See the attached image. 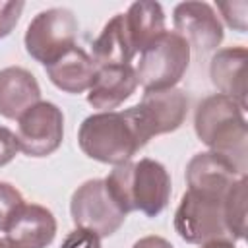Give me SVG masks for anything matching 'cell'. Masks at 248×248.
Returning a JSON list of instances; mask_svg holds the SVG:
<instances>
[{
    "label": "cell",
    "mask_w": 248,
    "mask_h": 248,
    "mask_svg": "<svg viewBox=\"0 0 248 248\" xmlns=\"http://www.w3.org/2000/svg\"><path fill=\"white\" fill-rule=\"evenodd\" d=\"M107 190L116 205L128 215L141 211L145 217H157L170 198V174L163 163L143 157L136 163L116 165L105 178Z\"/></svg>",
    "instance_id": "1"
},
{
    "label": "cell",
    "mask_w": 248,
    "mask_h": 248,
    "mask_svg": "<svg viewBox=\"0 0 248 248\" xmlns=\"http://www.w3.org/2000/svg\"><path fill=\"white\" fill-rule=\"evenodd\" d=\"M194 130L209 151L229 159L246 174L248 159V126L244 110L221 93L205 97L194 114Z\"/></svg>",
    "instance_id": "2"
},
{
    "label": "cell",
    "mask_w": 248,
    "mask_h": 248,
    "mask_svg": "<svg viewBox=\"0 0 248 248\" xmlns=\"http://www.w3.org/2000/svg\"><path fill=\"white\" fill-rule=\"evenodd\" d=\"M78 143L89 159L114 167L128 163L143 147L126 110L87 116L78 130Z\"/></svg>",
    "instance_id": "3"
},
{
    "label": "cell",
    "mask_w": 248,
    "mask_h": 248,
    "mask_svg": "<svg viewBox=\"0 0 248 248\" xmlns=\"http://www.w3.org/2000/svg\"><path fill=\"white\" fill-rule=\"evenodd\" d=\"M190 64V46L174 31H163L141 52L134 68L138 85L145 91L172 89Z\"/></svg>",
    "instance_id": "4"
},
{
    "label": "cell",
    "mask_w": 248,
    "mask_h": 248,
    "mask_svg": "<svg viewBox=\"0 0 248 248\" xmlns=\"http://www.w3.org/2000/svg\"><path fill=\"white\" fill-rule=\"evenodd\" d=\"M225 196L188 188L174 211L176 234L188 244H203L221 238L231 240L223 211Z\"/></svg>",
    "instance_id": "5"
},
{
    "label": "cell",
    "mask_w": 248,
    "mask_h": 248,
    "mask_svg": "<svg viewBox=\"0 0 248 248\" xmlns=\"http://www.w3.org/2000/svg\"><path fill=\"white\" fill-rule=\"evenodd\" d=\"M78 19L68 8H48L39 12L27 25L23 45L27 54L41 62L50 64L68 48L76 46Z\"/></svg>",
    "instance_id": "6"
},
{
    "label": "cell",
    "mask_w": 248,
    "mask_h": 248,
    "mask_svg": "<svg viewBox=\"0 0 248 248\" xmlns=\"http://www.w3.org/2000/svg\"><path fill=\"white\" fill-rule=\"evenodd\" d=\"M126 112L145 145L153 136L169 134L182 126L188 114V97L178 87L145 91L140 105L126 108Z\"/></svg>",
    "instance_id": "7"
},
{
    "label": "cell",
    "mask_w": 248,
    "mask_h": 248,
    "mask_svg": "<svg viewBox=\"0 0 248 248\" xmlns=\"http://www.w3.org/2000/svg\"><path fill=\"white\" fill-rule=\"evenodd\" d=\"M70 215L76 229L91 231L101 238L114 234L126 221V213L108 194L105 178H91L76 188L70 200Z\"/></svg>",
    "instance_id": "8"
},
{
    "label": "cell",
    "mask_w": 248,
    "mask_h": 248,
    "mask_svg": "<svg viewBox=\"0 0 248 248\" xmlns=\"http://www.w3.org/2000/svg\"><path fill=\"white\" fill-rule=\"evenodd\" d=\"M17 145L27 157L52 155L64 140V114L50 101H39L17 118Z\"/></svg>",
    "instance_id": "9"
},
{
    "label": "cell",
    "mask_w": 248,
    "mask_h": 248,
    "mask_svg": "<svg viewBox=\"0 0 248 248\" xmlns=\"http://www.w3.org/2000/svg\"><path fill=\"white\" fill-rule=\"evenodd\" d=\"M172 23L174 33H178L190 48H196L198 52H209L215 50L223 37V23L207 2H180L174 6L172 12Z\"/></svg>",
    "instance_id": "10"
},
{
    "label": "cell",
    "mask_w": 248,
    "mask_h": 248,
    "mask_svg": "<svg viewBox=\"0 0 248 248\" xmlns=\"http://www.w3.org/2000/svg\"><path fill=\"white\" fill-rule=\"evenodd\" d=\"M4 232L17 248H46L56 236V219L45 205L21 203Z\"/></svg>",
    "instance_id": "11"
},
{
    "label": "cell",
    "mask_w": 248,
    "mask_h": 248,
    "mask_svg": "<svg viewBox=\"0 0 248 248\" xmlns=\"http://www.w3.org/2000/svg\"><path fill=\"white\" fill-rule=\"evenodd\" d=\"M242 176H246V174L240 172L229 159H225L213 151L196 153L186 165L188 188L205 190V192H213V194H221V196H225L229 192V188Z\"/></svg>",
    "instance_id": "12"
},
{
    "label": "cell",
    "mask_w": 248,
    "mask_h": 248,
    "mask_svg": "<svg viewBox=\"0 0 248 248\" xmlns=\"http://www.w3.org/2000/svg\"><path fill=\"white\" fill-rule=\"evenodd\" d=\"M246 46H227L213 54L209 64V78L217 91L231 97L242 110H246Z\"/></svg>",
    "instance_id": "13"
},
{
    "label": "cell",
    "mask_w": 248,
    "mask_h": 248,
    "mask_svg": "<svg viewBox=\"0 0 248 248\" xmlns=\"http://www.w3.org/2000/svg\"><path fill=\"white\" fill-rule=\"evenodd\" d=\"M138 87L136 72L130 66H107L97 68L93 83L87 93V103L99 112H108L120 107Z\"/></svg>",
    "instance_id": "14"
},
{
    "label": "cell",
    "mask_w": 248,
    "mask_h": 248,
    "mask_svg": "<svg viewBox=\"0 0 248 248\" xmlns=\"http://www.w3.org/2000/svg\"><path fill=\"white\" fill-rule=\"evenodd\" d=\"M39 101L41 87L29 70L21 66H8L0 70V116L17 120Z\"/></svg>",
    "instance_id": "15"
},
{
    "label": "cell",
    "mask_w": 248,
    "mask_h": 248,
    "mask_svg": "<svg viewBox=\"0 0 248 248\" xmlns=\"http://www.w3.org/2000/svg\"><path fill=\"white\" fill-rule=\"evenodd\" d=\"M48 79L66 93H83L89 91L93 78L97 74V64L91 54H87L81 46H72L64 54H60L54 62L45 66Z\"/></svg>",
    "instance_id": "16"
},
{
    "label": "cell",
    "mask_w": 248,
    "mask_h": 248,
    "mask_svg": "<svg viewBox=\"0 0 248 248\" xmlns=\"http://www.w3.org/2000/svg\"><path fill=\"white\" fill-rule=\"evenodd\" d=\"M134 56L136 50L132 46V41L124 25V14H116L112 19L105 23L101 35L93 41L91 58L97 64V68H107V66H130Z\"/></svg>",
    "instance_id": "17"
},
{
    "label": "cell",
    "mask_w": 248,
    "mask_h": 248,
    "mask_svg": "<svg viewBox=\"0 0 248 248\" xmlns=\"http://www.w3.org/2000/svg\"><path fill=\"white\" fill-rule=\"evenodd\" d=\"M124 25L128 31V37L132 41V46L138 52H141L155 37H159L165 31V12L159 2H134L130 4L128 12L124 14Z\"/></svg>",
    "instance_id": "18"
},
{
    "label": "cell",
    "mask_w": 248,
    "mask_h": 248,
    "mask_svg": "<svg viewBox=\"0 0 248 248\" xmlns=\"http://www.w3.org/2000/svg\"><path fill=\"white\" fill-rule=\"evenodd\" d=\"M225 225L231 240H244L246 236V176L238 178L227 192L225 203Z\"/></svg>",
    "instance_id": "19"
},
{
    "label": "cell",
    "mask_w": 248,
    "mask_h": 248,
    "mask_svg": "<svg viewBox=\"0 0 248 248\" xmlns=\"http://www.w3.org/2000/svg\"><path fill=\"white\" fill-rule=\"evenodd\" d=\"M21 203H25L21 192L10 182H0V231L6 229L8 221Z\"/></svg>",
    "instance_id": "20"
},
{
    "label": "cell",
    "mask_w": 248,
    "mask_h": 248,
    "mask_svg": "<svg viewBox=\"0 0 248 248\" xmlns=\"http://www.w3.org/2000/svg\"><path fill=\"white\" fill-rule=\"evenodd\" d=\"M217 10L221 12L223 19L227 21L229 27L236 29L238 33L246 31V10H248V2L240 0V2H217Z\"/></svg>",
    "instance_id": "21"
},
{
    "label": "cell",
    "mask_w": 248,
    "mask_h": 248,
    "mask_svg": "<svg viewBox=\"0 0 248 248\" xmlns=\"http://www.w3.org/2000/svg\"><path fill=\"white\" fill-rule=\"evenodd\" d=\"M25 4L21 0H0V39L8 37L17 25Z\"/></svg>",
    "instance_id": "22"
},
{
    "label": "cell",
    "mask_w": 248,
    "mask_h": 248,
    "mask_svg": "<svg viewBox=\"0 0 248 248\" xmlns=\"http://www.w3.org/2000/svg\"><path fill=\"white\" fill-rule=\"evenodd\" d=\"M60 248H101V236L85 229H74Z\"/></svg>",
    "instance_id": "23"
},
{
    "label": "cell",
    "mask_w": 248,
    "mask_h": 248,
    "mask_svg": "<svg viewBox=\"0 0 248 248\" xmlns=\"http://www.w3.org/2000/svg\"><path fill=\"white\" fill-rule=\"evenodd\" d=\"M19 151V145H17V136L6 128V126H0V167L8 165Z\"/></svg>",
    "instance_id": "24"
},
{
    "label": "cell",
    "mask_w": 248,
    "mask_h": 248,
    "mask_svg": "<svg viewBox=\"0 0 248 248\" xmlns=\"http://www.w3.org/2000/svg\"><path fill=\"white\" fill-rule=\"evenodd\" d=\"M132 248H174V246H172L167 238H163V236L147 234V236H143V238L136 240Z\"/></svg>",
    "instance_id": "25"
},
{
    "label": "cell",
    "mask_w": 248,
    "mask_h": 248,
    "mask_svg": "<svg viewBox=\"0 0 248 248\" xmlns=\"http://www.w3.org/2000/svg\"><path fill=\"white\" fill-rule=\"evenodd\" d=\"M200 248H236L232 240H227V238H221V240H209V242H203L200 244Z\"/></svg>",
    "instance_id": "26"
},
{
    "label": "cell",
    "mask_w": 248,
    "mask_h": 248,
    "mask_svg": "<svg viewBox=\"0 0 248 248\" xmlns=\"http://www.w3.org/2000/svg\"><path fill=\"white\" fill-rule=\"evenodd\" d=\"M0 248H17V246H14L8 238H0Z\"/></svg>",
    "instance_id": "27"
}]
</instances>
